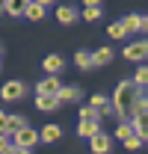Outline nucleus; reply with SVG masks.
Segmentation results:
<instances>
[{
  "label": "nucleus",
  "mask_w": 148,
  "mask_h": 154,
  "mask_svg": "<svg viewBox=\"0 0 148 154\" xmlns=\"http://www.w3.org/2000/svg\"><path fill=\"white\" fill-rule=\"evenodd\" d=\"M24 15H27L30 21H42V18H45V6H39V3L30 0V6H27V12H24Z\"/></svg>",
  "instance_id": "aec40b11"
},
{
  "label": "nucleus",
  "mask_w": 148,
  "mask_h": 154,
  "mask_svg": "<svg viewBox=\"0 0 148 154\" xmlns=\"http://www.w3.org/2000/svg\"><path fill=\"white\" fill-rule=\"evenodd\" d=\"M86 6H101V0H83Z\"/></svg>",
  "instance_id": "7c9ffc66"
},
{
  "label": "nucleus",
  "mask_w": 148,
  "mask_h": 154,
  "mask_svg": "<svg viewBox=\"0 0 148 154\" xmlns=\"http://www.w3.org/2000/svg\"><path fill=\"white\" fill-rule=\"evenodd\" d=\"M107 62H113V51L110 48H98L92 54V65H107Z\"/></svg>",
  "instance_id": "f3484780"
},
{
  "label": "nucleus",
  "mask_w": 148,
  "mask_h": 154,
  "mask_svg": "<svg viewBox=\"0 0 148 154\" xmlns=\"http://www.w3.org/2000/svg\"><path fill=\"white\" fill-rule=\"evenodd\" d=\"M80 119H98L95 107H80Z\"/></svg>",
  "instance_id": "a878e982"
},
{
  "label": "nucleus",
  "mask_w": 148,
  "mask_h": 154,
  "mask_svg": "<svg viewBox=\"0 0 148 154\" xmlns=\"http://www.w3.org/2000/svg\"><path fill=\"white\" fill-rule=\"evenodd\" d=\"M27 6H30V0H6V15H12V18H21L24 12H27Z\"/></svg>",
  "instance_id": "ddd939ff"
},
{
  "label": "nucleus",
  "mask_w": 148,
  "mask_h": 154,
  "mask_svg": "<svg viewBox=\"0 0 148 154\" xmlns=\"http://www.w3.org/2000/svg\"><path fill=\"white\" fill-rule=\"evenodd\" d=\"M122 27H125V33H148V18H142V15H128V18L122 21Z\"/></svg>",
  "instance_id": "20e7f679"
},
{
  "label": "nucleus",
  "mask_w": 148,
  "mask_h": 154,
  "mask_svg": "<svg viewBox=\"0 0 148 154\" xmlns=\"http://www.w3.org/2000/svg\"><path fill=\"white\" fill-rule=\"evenodd\" d=\"M24 95H27V83H24V80H9V83H3V89H0V98H3V101H21Z\"/></svg>",
  "instance_id": "7ed1b4c3"
},
{
  "label": "nucleus",
  "mask_w": 148,
  "mask_h": 154,
  "mask_svg": "<svg viewBox=\"0 0 148 154\" xmlns=\"http://www.w3.org/2000/svg\"><path fill=\"white\" fill-rule=\"evenodd\" d=\"M74 62H77V68L86 71V68H92V54H89V51H77V54H74Z\"/></svg>",
  "instance_id": "6ab92c4d"
},
{
  "label": "nucleus",
  "mask_w": 148,
  "mask_h": 154,
  "mask_svg": "<svg viewBox=\"0 0 148 154\" xmlns=\"http://www.w3.org/2000/svg\"><path fill=\"white\" fill-rule=\"evenodd\" d=\"M3 154H30V151H24V148H15V145H9Z\"/></svg>",
  "instance_id": "cd10ccee"
},
{
  "label": "nucleus",
  "mask_w": 148,
  "mask_h": 154,
  "mask_svg": "<svg viewBox=\"0 0 148 154\" xmlns=\"http://www.w3.org/2000/svg\"><path fill=\"white\" fill-rule=\"evenodd\" d=\"M59 136H62V128L59 125H45L39 131V142H56Z\"/></svg>",
  "instance_id": "f8f14e48"
},
{
  "label": "nucleus",
  "mask_w": 148,
  "mask_h": 154,
  "mask_svg": "<svg viewBox=\"0 0 148 154\" xmlns=\"http://www.w3.org/2000/svg\"><path fill=\"white\" fill-rule=\"evenodd\" d=\"M42 65H45L48 74H59V71H62V57H59V54H51V57H45Z\"/></svg>",
  "instance_id": "2eb2a0df"
},
{
  "label": "nucleus",
  "mask_w": 148,
  "mask_h": 154,
  "mask_svg": "<svg viewBox=\"0 0 148 154\" xmlns=\"http://www.w3.org/2000/svg\"><path fill=\"white\" fill-rule=\"evenodd\" d=\"M133 83H136L139 89L148 83V68H145V65H139V68H136V74H133Z\"/></svg>",
  "instance_id": "4be33fe9"
},
{
  "label": "nucleus",
  "mask_w": 148,
  "mask_h": 154,
  "mask_svg": "<svg viewBox=\"0 0 148 154\" xmlns=\"http://www.w3.org/2000/svg\"><path fill=\"white\" fill-rule=\"evenodd\" d=\"M89 148H92V154H107V151H110V136H107V134L89 136Z\"/></svg>",
  "instance_id": "9d476101"
},
{
  "label": "nucleus",
  "mask_w": 148,
  "mask_h": 154,
  "mask_svg": "<svg viewBox=\"0 0 148 154\" xmlns=\"http://www.w3.org/2000/svg\"><path fill=\"white\" fill-rule=\"evenodd\" d=\"M3 125H6V113L0 110V134H3Z\"/></svg>",
  "instance_id": "c756f323"
},
{
  "label": "nucleus",
  "mask_w": 148,
  "mask_h": 154,
  "mask_svg": "<svg viewBox=\"0 0 148 154\" xmlns=\"http://www.w3.org/2000/svg\"><path fill=\"white\" fill-rule=\"evenodd\" d=\"M3 9H6V0H0V12H3Z\"/></svg>",
  "instance_id": "2f4dec72"
},
{
  "label": "nucleus",
  "mask_w": 148,
  "mask_h": 154,
  "mask_svg": "<svg viewBox=\"0 0 148 154\" xmlns=\"http://www.w3.org/2000/svg\"><path fill=\"white\" fill-rule=\"evenodd\" d=\"M39 142V131H33L30 125L21 128L18 134H12V145L15 148H24V151H33V145Z\"/></svg>",
  "instance_id": "f03ea898"
},
{
  "label": "nucleus",
  "mask_w": 148,
  "mask_h": 154,
  "mask_svg": "<svg viewBox=\"0 0 148 154\" xmlns=\"http://www.w3.org/2000/svg\"><path fill=\"white\" fill-rule=\"evenodd\" d=\"M139 95H142V89H139L133 80H122V83L116 86L113 98H110V104H113V113H110V116H116V119H125V113L133 107V101H136Z\"/></svg>",
  "instance_id": "f257e3e1"
},
{
  "label": "nucleus",
  "mask_w": 148,
  "mask_h": 154,
  "mask_svg": "<svg viewBox=\"0 0 148 154\" xmlns=\"http://www.w3.org/2000/svg\"><path fill=\"white\" fill-rule=\"evenodd\" d=\"M59 86H62V83L56 80V74H48L45 80H39V83H36V95H56Z\"/></svg>",
  "instance_id": "39448f33"
},
{
  "label": "nucleus",
  "mask_w": 148,
  "mask_h": 154,
  "mask_svg": "<svg viewBox=\"0 0 148 154\" xmlns=\"http://www.w3.org/2000/svg\"><path fill=\"white\" fill-rule=\"evenodd\" d=\"M107 36H110V38H125V36H128V33H125V27H122V21H113L110 30H107Z\"/></svg>",
  "instance_id": "412c9836"
},
{
  "label": "nucleus",
  "mask_w": 148,
  "mask_h": 154,
  "mask_svg": "<svg viewBox=\"0 0 148 154\" xmlns=\"http://www.w3.org/2000/svg\"><path fill=\"white\" fill-rule=\"evenodd\" d=\"M89 107H95L98 119H101V116H110V113H113V104H110V98H107V95H101V92H98V95H92Z\"/></svg>",
  "instance_id": "6e6552de"
},
{
  "label": "nucleus",
  "mask_w": 148,
  "mask_h": 154,
  "mask_svg": "<svg viewBox=\"0 0 148 154\" xmlns=\"http://www.w3.org/2000/svg\"><path fill=\"white\" fill-rule=\"evenodd\" d=\"M77 134L80 136H95V134H101V119H80V128H77Z\"/></svg>",
  "instance_id": "1a4fd4ad"
},
{
  "label": "nucleus",
  "mask_w": 148,
  "mask_h": 154,
  "mask_svg": "<svg viewBox=\"0 0 148 154\" xmlns=\"http://www.w3.org/2000/svg\"><path fill=\"white\" fill-rule=\"evenodd\" d=\"M36 107L45 113H54V110H59V101H56V95H36Z\"/></svg>",
  "instance_id": "4468645a"
},
{
  "label": "nucleus",
  "mask_w": 148,
  "mask_h": 154,
  "mask_svg": "<svg viewBox=\"0 0 148 154\" xmlns=\"http://www.w3.org/2000/svg\"><path fill=\"white\" fill-rule=\"evenodd\" d=\"M56 18H59V24H74L77 21V9L74 6H59L56 9Z\"/></svg>",
  "instance_id": "dca6fc26"
},
{
  "label": "nucleus",
  "mask_w": 148,
  "mask_h": 154,
  "mask_svg": "<svg viewBox=\"0 0 148 154\" xmlns=\"http://www.w3.org/2000/svg\"><path fill=\"white\" fill-rule=\"evenodd\" d=\"M33 3H39V6H45V9H48V6H54L56 0H33Z\"/></svg>",
  "instance_id": "c85d7f7f"
},
{
  "label": "nucleus",
  "mask_w": 148,
  "mask_h": 154,
  "mask_svg": "<svg viewBox=\"0 0 148 154\" xmlns=\"http://www.w3.org/2000/svg\"><path fill=\"white\" fill-rule=\"evenodd\" d=\"M56 101H59V107L80 101V86H59V92H56Z\"/></svg>",
  "instance_id": "0eeeda50"
},
{
  "label": "nucleus",
  "mask_w": 148,
  "mask_h": 154,
  "mask_svg": "<svg viewBox=\"0 0 148 154\" xmlns=\"http://www.w3.org/2000/svg\"><path fill=\"white\" fill-rule=\"evenodd\" d=\"M21 128H27V119H24V116H6V125H3V134L6 136L18 134Z\"/></svg>",
  "instance_id": "9b49d317"
},
{
  "label": "nucleus",
  "mask_w": 148,
  "mask_h": 154,
  "mask_svg": "<svg viewBox=\"0 0 148 154\" xmlns=\"http://www.w3.org/2000/svg\"><path fill=\"white\" fill-rule=\"evenodd\" d=\"M125 145H128L130 151H136V148H139V145H142V139H139V136H136V134H130L128 139H125Z\"/></svg>",
  "instance_id": "393cba45"
},
{
  "label": "nucleus",
  "mask_w": 148,
  "mask_h": 154,
  "mask_svg": "<svg viewBox=\"0 0 148 154\" xmlns=\"http://www.w3.org/2000/svg\"><path fill=\"white\" fill-rule=\"evenodd\" d=\"M145 57H148V42H133L125 48V59H130V62H139Z\"/></svg>",
  "instance_id": "423d86ee"
},
{
  "label": "nucleus",
  "mask_w": 148,
  "mask_h": 154,
  "mask_svg": "<svg viewBox=\"0 0 148 154\" xmlns=\"http://www.w3.org/2000/svg\"><path fill=\"white\" fill-rule=\"evenodd\" d=\"M6 148H9V136H6V134H0V154L6 151Z\"/></svg>",
  "instance_id": "bb28decb"
},
{
  "label": "nucleus",
  "mask_w": 148,
  "mask_h": 154,
  "mask_svg": "<svg viewBox=\"0 0 148 154\" xmlns=\"http://www.w3.org/2000/svg\"><path fill=\"white\" fill-rule=\"evenodd\" d=\"M130 134H133V128H130V122H122V125H119V128H116V136H119V139H122V142H125V139H128Z\"/></svg>",
  "instance_id": "5701e85b"
},
{
  "label": "nucleus",
  "mask_w": 148,
  "mask_h": 154,
  "mask_svg": "<svg viewBox=\"0 0 148 154\" xmlns=\"http://www.w3.org/2000/svg\"><path fill=\"white\" fill-rule=\"evenodd\" d=\"M83 18L86 21H98L101 18V6H86V9H83Z\"/></svg>",
  "instance_id": "b1692460"
},
{
  "label": "nucleus",
  "mask_w": 148,
  "mask_h": 154,
  "mask_svg": "<svg viewBox=\"0 0 148 154\" xmlns=\"http://www.w3.org/2000/svg\"><path fill=\"white\" fill-rule=\"evenodd\" d=\"M145 110H148V104H145V98L139 95V98H136V101H133V107H130L128 113L133 116V119H145Z\"/></svg>",
  "instance_id": "a211bd4d"
}]
</instances>
